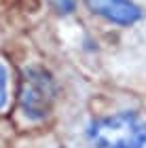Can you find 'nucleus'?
<instances>
[{"mask_svg": "<svg viewBox=\"0 0 146 148\" xmlns=\"http://www.w3.org/2000/svg\"><path fill=\"white\" fill-rule=\"evenodd\" d=\"M85 138L91 148H146V121L136 112H114L91 121Z\"/></svg>", "mask_w": 146, "mask_h": 148, "instance_id": "f257e3e1", "label": "nucleus"}, {"mask_svg": "<svg viewBox=\"0 0 146 148\" xmlns=\"http://www.w3.org/2000/svg\"><path fill=\"white\" fill-rule=\"evenodd\" d=\"M55 95H57L55 83H53L51 74L45 68L30 66L21 74L17 106H19V112L23 114L25 121H32V123L45 121L53 110Z\"/></svg>", "mask_w": 146, "mask_h": 148, "instance_id": "f03ea898", "label": "nucleus"}, {"mask_svg": "<svg viewBox=\"0 0 146 148\" xmlns=\"http://www.w3.org/2000/svg\"><path fill=\"white\" fill-rule=\"evenodd\" d=\"M91 15L114 25H134L142 19V9L134 0H83Z\"/></svg>", "mask_w": 146, "mask_h": 148, "instance_id": "7ed1b4c3", "label": "nucleus"}, {"mask_svg": "<svg viewBox=\"0 0 146 148\" xmlns=\"http://www.w3.org/2000/svg\"><path fill=\"white\" fill-rule=\"evenodd\" d=\"M6 104H9V74L4 64L0 62V110H4Z\"/></svg>", "mask_w": 146, "mask_h": 148, "instance_id": "20e7f679", "label": "nucleus"}, {"mask_svg": "<svg viewBox=\"0 0 146 148\" xmlns=\"http://www.w3.org/2000/svg\"><path fill=\"white\" fill-rule=\"evenodd\" d=\"M51 4L59 15H70L76 9V0H51Z\"/></svg>", "mask_w": 146, "mask_h": 148, "instance_id": "39448f33", "label": "nucleus"}]
</instances>
